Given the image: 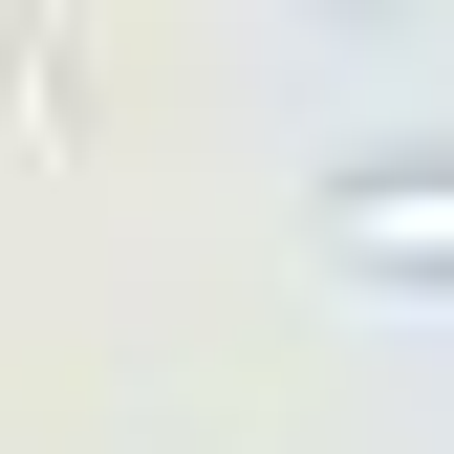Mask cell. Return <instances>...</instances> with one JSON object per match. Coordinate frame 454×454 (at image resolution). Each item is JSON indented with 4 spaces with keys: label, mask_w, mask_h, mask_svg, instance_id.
<instances>
[{
    "label": "cell",
    "mask_w": 454,
    "mask_h": 454,
    "mask_svg": "<svg viewBox=\"0 0 454 454\" xmlns=\"http://www.w3.org/2000/svg\"><path fill=\"white\" fill-rule=\"evenodd\" d=\"M303 239L368 281V303H454V130H389L303 195Z\"/></svg>",
    "instance_id": "obj_1"
}]
</instances>
